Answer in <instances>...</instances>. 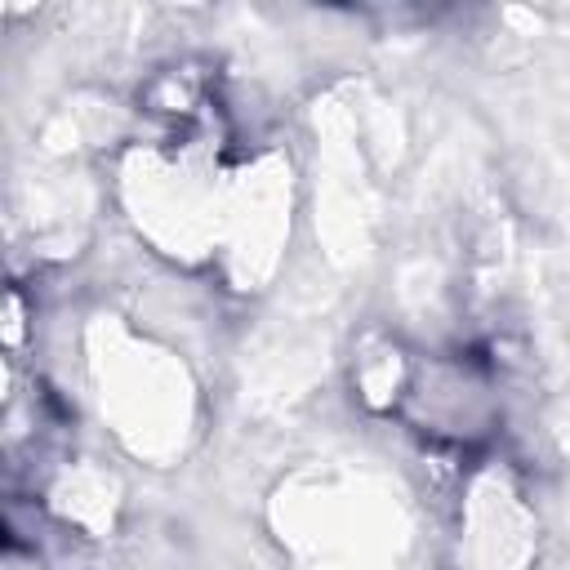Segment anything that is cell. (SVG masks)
<instances>
[{
	"label": "cell",
	"instance_id": "obj_1",
	"mask_svg": "<svg viewBox=\"0 0 570 570\" xmlns=\"http://www.w3.org/2000/svg\"><path fill=\"white\" fill-rule=\"evenodd\" d=\"M401 405L436 441H476L481 432H490L494 387H490L485 370L468 356L428 361V365H414Z\"/></svg>",
	"mask_w": 570,
	"mask_h": 570
}]
</instances>
